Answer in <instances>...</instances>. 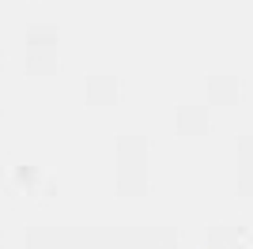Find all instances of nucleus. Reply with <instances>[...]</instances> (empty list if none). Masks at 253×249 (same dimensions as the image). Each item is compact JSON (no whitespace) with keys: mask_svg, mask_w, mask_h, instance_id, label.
<instances>
[]
</instances>
